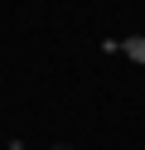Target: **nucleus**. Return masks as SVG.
I'll return each instance as SVG.
<instances>
[{"instance_id": "nucleus-1", "label": "nucleus", "mask_w": 145, "mask_h": 150, "mask_svg": "<svg viewBox=\"0 0 145 150\" xmlns=\"http://www.w3.org/2000/svg\"><path fill=\"white\" fill-rule=\"evenodd\" d=\"M53 150H73V145H53Z\"/></svg>"}]
</instances>
